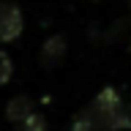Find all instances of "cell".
I'll use <instances>...</instances> for the list:
<instances>
[{
	"label": "cell",
	"mask_w": 131,
	"mask_h": 131,
	"mask_svg": "<svg viewBox=\"0 0 131 131\" xmlns=\"http://www.w3.org/2000/svg\"><path fill=\"white\" fill-rule=\"evenodd\" d=\"M25 30V14L14 0H0V44H11Z\"/></svg>",
	"instance_id": "obj_2"
},
{
	"label": "cell",
	"mask_w": 131,
	"mask_h": 131,
	"mask_svg": "<svg viewBox=\"0 0 131 131\" xmlns=\"http://www.w3.org/2000/svg\"><path fill=\"white\" fill-rule=\"evenodd\" d=\"M33 109H36L33 98L25 96V93H19V96L8 98V104H6V117H8V123H19V120H25Z\"/></svg>",
	"instance_id": "obj_4"
},
{
	"label": "cell",
	"mask_w": 131,
	"mask_h": 131,
	"mask_svg": "<svg viewBox=\"0 0 131 131\" xmlns=\"http://www.w3.org/2000/svg\"><path fill=\"white\" fill-rule=\"evenodd\" d=\"M128 8H131V0H128Z\"/></svg>",
	"instance_id": "obj_8"
},
{
	"label": "cell",
	"mask_w": 131,
	"mask_h": 131,
	"mask_svg": "<svg viewBox=\"0 0 131 131\" xmlns=\"http://www.w3.org/2000/svg\"><path fill=\"white\" fill-rule=\"evenodd\" d=\"M85 109L98 131H131V109L115 88H101Z\"/></svg>",
	"instance_id": "obj_1"
},
{
	"label": "cell",
	"mask_w": 131,
	"mask_h": 131,
	"mask_svg": "<svg viewBox=\"0 0 131 131\" xmlns=\"http://www.w3.org/2000/svg\"><path fill=\"white\" fill-rule=\"evenodd\" d=\"M11 74H14V63H11V57H8L6 49H0V88H3V85H8Z\"/></svg>",
	"instance_id": "obj_7"
},
{
	"label": "cell",
	"mask_w": 131,
	"mask_h": 131,
	"mask_svg": "<svg viewBox=\"0 0 131 131\" xmlns=\"http://www.w3.org/2000/svg\"><path fill=\"white\" fill-rule=\"evenodd\" d=\"M93 3H96V0H93Z\"/></svg>",
	"instance_id": "obj_9"
},
{
	"label": "cell",
	"mask_w": 131,
	"mask_h": 131,
	"mask_svg": "<svg viewBox=\"0 0 131 131\" xmlns=\"http://www.w3.org/2000/svg\"><path fill=\"white\" fill-rule=\"evenodd\" d=\"M68 131H98V128H96V123L90 120L88 109H82V112L74 115V120H71V126H68Z\"/></svg>",
	"instance_id": "obj_6"
},
{
	"label": "cell",
	"mask_w": 131,
	"mask_h": 131,
	"mask_svg": "<svg viewBox=\"0 0 131 131\" xmlns=\"http://www.w3.org/2000/svg\"><path fill=\"white\" fill-rule=\"evenodd\" d=\"M14 126H16L14 131H47V128H49V126H47V117H44L41 112H36V109H33L25 120L14 123Z\"/></svg>",
	"instance_id": "obj_5"
},
{
	"label": "cell",
	"mask_w": 131,
	"mask_h": 131,
	"mask_svg": "<svg viewBox=\"0 0 131 131\" xmlns=\"http://www.w3.org/2000/svg\"><path fill=\"white\" fill-rule=\"evenodd\" d=\"M66 52H68V44H66V38L60 36V33H55V36H49V38L41 44L38 63L44 66V68H57V66L63 63Z\"/></svg>",
	"instance_id": "obj_3"
}]
</instances>
